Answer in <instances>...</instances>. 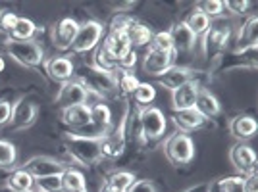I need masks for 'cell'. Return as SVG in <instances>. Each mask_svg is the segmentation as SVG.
Segmentation results:
<instances>
[{"instance_id": "obj_21", "label": "cell", "mask_w": 258, "mask_h": 192, "mask_svg": "<svg viewBox=\"0 0 258 192\" xmlns=\"http://www.w3.org/2000/svg\"><path fill=\"white\" fill-rule=\"evenodd\" d=\"M256 119L252 116H235V118L229 121V133L235 137L237 140H248L254 137L256 133Z\"/></svg>"}, {"instance_id": "obj_38", "label": "cell", "mask_w": 258, "mask_h": 192, "mask_svg": "<svg viewBox=\"0 0 258 192\" xmlns=\"http://www.w3.org/2000/svg\"><path fill=\"white\" fill-rule=\"evenodd\" d=\"M127 192H156V188H154L152 181H149V179H137L127 188Z\"/></svg>"}, {"instance_id": "obj_45", "label": "cell", "mask_w": 258, "mask_h": 192, "mask_svg": "<svg viewBox=\"0 0 258 192\" xmlns=\"http://www.w3.org/2000/svg\"><path fill=\"white\" fill-rule=\"evenodd\" d=\"M0 16H2V12H0Z\"/></svg>"}, {"instance_id": "obj_6", "label": "cell", "mask_w": 258, "mask_h": 192, "mask_svg": "<svg viewBox=\"0 0 258 192\" xmlns=\"http://www.w3.org/2000/svg\"><path fill=\"white\" fill-rule=\"evenodd\" d=\"M104 37V27L100 22L89 20L85 23H79V29L76 33V39L72 43V50L76 54H85L93 48H97Z\"/></svg>"}, {"instance_id": "obj_33", "label": "cell", "mask_w": 258, "mask_h": 192, "mask_svg": "<svg viewBox=\"0 0 258 192\" xmlns=\"http://www.w3.org/2000/svg\"><path fill=\"white\" fill-rule=\"evenodd\" d=\"M35 186L39 192H62V177L48 175L43 179H35Z\"/></svg>"}, {"instance_id": "obj_32", "label": "cell", "mask_w": 258, "mask_h": 192, "mask_svg": "<svg viewBox=\"0 0 258 192\" xmlns=\"http://www.w3.org/2000/svg\"><path fill=\"white\" fill-rule=\"evenodd\" d=\"M133 96H135V102L139 106H151V102L156 98V88L151 83H139V86L135 88Z\"/></svg>"}, {"instance_id": "obj_5", "label": "cell", "mask_w": 258, "mask_h": 192, "mask_svg": "<svg viewBox=\"0 0 258 192\" xmlns=\"http://www.w3.org/2000/svg\"><path fill=\"white\" fill-rule=\"evenodd\" d=\"M164 150H166V158H168L170 163L175 165V167L187 165V163H191L195 158L193 139H191L187 133H179V131L168 139Z\"/></svg>"}, {"instance_id": "obj_46", "label": "cell", "mask_w": 258, "mask_h": 192, "mask_svg": "<svg viewBox=\"0 0 258 192\" xmlns=\"http://www.w3.org/2000/svg\"><path fill=\"white\" fill-rule=\"evenodd\" d=\"M83 192H87V190H83Z\"/></svg>"}, {"instance_id": "obj_31", "label": "cell", "mask_w": 258, "mask_h": 192, "mask_svg": "<svg viewBox=\"0 0 258 192\" xmlns=\"http://www.w3.org/2000/svg\"><path fill=\"white\" fill-rule=\"evenodd\" d=\"M116 83H118V88H121L125 94H133L141 81L135 77V73H131V71L116 69Z\"/></svg>"}, {"instance_id": "obj_30", "label": "cell", "mask_w": 258, "mask_h": 192, "mask_svg": "<svg viewBox=\"0 0 258 192\" xmlns=\"http://www.w3.org/2000/svg\"><path fill=\"white\" fill-rule=\"evenodd\" d=\"M135 181H137V179H135V175H133V173H129V171H114V173H112V175L106 179V182H104V184L127 192V188Z\"/></svg>"}, {"instance_id": "obj_18", "label": "cell", "mask_w": 258, "mask_h": 192, "mask_svg": "<svg viewBox=\"0 0 258 192\" xmlns=\"http://www.w3.org/2000/svg\"><path fill=\"white\" fill-rule=\"evenodd\" d=\"M168 33H170V39H172V48L173 52H175V56L177 54L191 52L195 46H197V37L185 25V22L175 23Z\"/></svg>"}, {"instance_id": "obj_36", "label": "cell", "mask_w": 258, "mask_h": 192, "mask_svg": "<svg viewBox=\"0 0 258 192\" xmlns=\"http://www.w3.org/2000/svg\"><path fill=\"white\" fill-rule=\"evenodd\" d=\"M151 48H154V50H173V48H172V39H170V33H168V31L152 33Z\"/></svg>"}, {"instance_id": "obj_26", "label": "cell", "mask_w": 258, "mask_h": 192, "mask_svg": "<svg viewBox=\"0 0 258 192\" xmlns=\"http://www.w3.org/2000/svg\"><path fill=\"white\" fill-rule=\"evenodd\" d=\"M62 177V192H83L87 190V182L83 173H79L77 169H68L60 175Z\"/></svg>"}, {"instance_id": "obj_13", "label": "cell", "mask_w": 258, "mask_h": 192, "mask_svg": "<svg viewBox=\"0 0 258 192\" xmlns=\"http://www.w3.org/2000/svg\"><path fill=\"white\" fill-rule=\"evenodd\" d=\"M197 69H191V67H185V65H175L173 64L170 69H166L160 77H156L158 79V85L164 86V88H168L170 92L175 90V88H179L181 85L185 83H189V81H195V77H197Z\"/></svg>"}, {"instance_id": "obj_3", "label": "cell", "mask_w": 258, "mask_h": 192, "mask_svg": "<svg viewBox=\"0 0 258 192\" xmlns=\"http://www.w3.org/2000/svg\"><path fill=\"white\" fill-rule=\"evenodd\" d=\"M139 140L141 142H154L166 135L168 121L160 108L156 106H141L139 114Z\"/></svg>"}, {"instance_id": "obj_34", "label": "cell", "mask_w": 258, "mask_h": 192, "mask_svg": "<svg viewBox=\"0 0 258 192\" xmlns=\"http://www.w3.org/2000/svg\"><path fill=\"white\" fill-rule=\"evenodd\" d=\"M16 163V146L8 140H0V167H12Z\"/></svg>"}, {"instance_id": "obj_27", "label": "cell", "mask_w": 258, "mask_h": 192, "mask_svg": "<svg viewBox=\"0 0 258 192\" xmlns=\"http://www.w3.org/2000/svg\"><path fill=\"white\" fill-rule=\"evenodd\" d=\"M210 22H212V20H210L206 14H203L199 8H195V10L191 12V16L185 20V25H187V27L191 29V33L199 39V37H205V33L208 31V27H210Z\"/></svg>"}, {"instance_id": "obj_43", "label": "cell", "mask_w": 258, "mask_h": 192, "mask_svg": "<svg viewBox=\"0 0 258 192\" xmlns=\"http://www.w3.org/2000/svg\"><path fill=\"white\" fill-rule=\"evenodd\" d=\"M100 192H125V190H119V188H114V186H108V184H104V186L100 188Z\"/></svg>"}, {"instance_id": "obj_37", "label": "cell", "mask_w": 258, "mask_h": 192, "mask_svg": "<svg viewBox=\"0 0 258 192\" xmlns=\"http://www.w3.org/2000/svg\"><path fill=\"white\" fill-rule=\"evenodd\" d=\"M248 8H250V2H245V0H227V2H224V10H229L233 16H245Z\"/></svg>"}, {"instance_id": "obj_15", "label": "cell", "mask_w": 258, "mask_h": 192, "mask_svg": "<svg viewBox=\"0 0 258 192\" xmlns=\"http://www.w3.org/2000/svg\"><path fill=\"white\" fill-rule=\"evenodd\" d=\"M79 23L74 18H64L52 27V44L58 50H70L72 43L76 39Z\"/></svg>"}, {"instance_id": "obj_11", "label": "cell", "mask_w": 258, "mask_h": 192, "mask_svg": "<svg viewBox=\"0 0 258 192\" xmlns=\"http://www.w3.org/2000/svg\"><path fill=\"white\" fill-rule=\"evenodd\" d=\"M175 62L173 50H154L151 48L143 58V71L152 77H160L166 69H170Z\"/></svg>"}, {"instance_id": "obj_42", "label": "cell", "mask_w": 258, "mask_h": 192, "mask_svg": "<svg viewBox=\"0 0 258 192\" xmlns=\"http://www.w3.org/2000/svg\"><path fill=\"white\" fill-rule=\"evenodd\" d=\"M183 192H210V184L208 182H203V184H195V186H189Z\"/></svg>"}, {"instance_id": "obj_2", "label": "cell", "mask_w": 258, "mask_h": 192, "mask_svg": "<svg viewBox=\"0 0 258 192\" xmlns=\"http://www.w3.org/2000/svg\"><path fill=\"white\" fill-rule=\"evenodd\" d=\"M77 81L87 88L89 94H97L100 98L118 90L116 71H104L97 65H83L76 71Z\"/></svg>"}, {"instance_id": "obj_23", "label": "cell", "mask_w": 258, "mask_h": 192, "mask_svg": "<svg viewBox=\"0 0 258 192\" xmlns=\"http://www.w3.org/2000/svg\"><path fill=\"white\" fill-rule=\"evenodd\" d=\"M195 110H197L205 119H212V118H216V116H220L222 106H220L218 98H216L208 88H201V92L197 96V102H195Z\"/></svg>"}, {"instance_id": "obj_10", "label": "cell", "mask_w": 258, "mask_h": 192, "mask_svg": "<svg viewBox=\"0 0 258 192\" xmlns=\"http://www.w3.org/2000/svg\"><path fill=\"white\" fill-rule=\"evenodd\" d=\"M229 161L241 173V177L256 173V154L245 142H239V144H235L233 148L229 150Z\"/></svg>"}, {"instance_id": "obj_4", "label": "cell", "mask_w": 258, "mask_h": 192, "mask_svg": "<svg viewBox=\"0 0 258 192\" xmlns=\"http://www.w3.org/2000/svg\"><path fill=\"white\" fill-rule=\"evenodd\" d=\"M6 52L10 54L18 64L25 65V67H37L39 64L44 62V52L37 41H14V39H8L6 41Z\"/></svg>"}, {"instance_id": "obj_24", "label": "cell", "mask_w": 258, "mask_h": 192, "mask_svg": "<svg viewBox=\"0 0 258 192\" xmlns=\"http://www.w3.org/2000/svg\"><path fill=\"white\" fill-rule=\"evenodd\" d=\"M6 188L12 192H33L35 179L23 167H20V169L12 171V175L6 179Z\"/></svg>"}, {"instance_id": "obj_17", "label": "cell", "mask_w": 258, "mask_h": 192, "mask_svg": "<svg viewBox=\"0 0 258 192\" xmlns=\"http://www.w3.org/2000/svg\"><path fill=\"white\" fill-rule=\"evenodd\" d=\"M256 39H258V18L254 14H250L247 18V22L243 23L241 27V33H239V39H237V46L233 54H245L247 52H254L256 48Z\"/></svg>"}, {"instance_id": "obj_9", "label": "cell", "mask_w": 258, "mask_h": 192, "mask_svg": "<svg viewBox=\"0 0 258 192\" xmlns=\"http://www.w3.org/2000/svg\"><path fill=\"white\" fill-rule=\"evenodd\" d=\"M37 116H39V108L29 100L20 98L16 104H12V129L14 131H25V129L33 127V123L37 121Z\"/></svg>"}, {"instance_id": "obj_22", "label": "cell", "mask_w": 258, "mask_h": 192, "mask_svg": "<svg viewBox=\"0 0 258 192\" xmlns=\"http://www.w3.org/2000/svg\"><path fill=\"white\" fill-rule=\"evenodd\" d=\"M172 119H173V123L177 125V129H179V133H187V135H189L191 131L201 129L206 123V119L203 118L195 108L183 110V112H175Z\"/></svg>"}, {"instance_id": "obj_12", "label": "cell", "mask_w": 258, "mask_h": 192, "mask_svg": "<svg viewBox=\"0 0 258 192\" xmlns=\"http://www.w3.org/2000/svg\"><path fill=\"white\" fill-rule=\"evenodd\" d=\"M87 100H89V92H87V88L77 79H70V81L62 83L58 94H56V102L62 108L87 104Z\"/></svg>"}, {"instance_id": "obj_20", "label": "cell", "mask_w": 258, "mask_h": 192, "mask_svg": "<svg viewBox=\"0 0 258 192\" xmlns=\"http://www.w3.org/2000/svg\"><path fill=\"white\" fill-rule=\"evenodd\" d=\"M102 44H104V48L108 50V54L118 62V65H119V62L133 50V48H131V43H129V39H127V33L110 31Z\"/></svg>"}, {"instance_id": "obj_16", "label": "cell", "mask_w": 258, "mask_h": 192, "mask_svg": "<svg viewBox=\"0 0 258 192\" xmlns=\"http://www.w3.org/2000/svg\"><path fill=\"white\" fill-rule=\"evenodd\" d=\"M62 121L77 133L85 131L91 125V106L89 104H77V106L62 108Z\"/></svg>"}, {"instance_id": "obj_7", "label": "cell", "mask_w": 258, "mask_h": 192, "mask_svg": "<svg viewBox=\"0 0 258 192\" xmlns=\"http://www.w3.org/2000/svg\"><path fill=\"white\" fill-rule=\"evenodd\" d=\"M229 37H231V22H227L226 18L212 20L208 31L203 37V50H205V54L224 50L227 43H229Z\"/></svg>"}, {"instance_id": "obj_41", "label": "cell", "mask_w": 258, "mask_h": 192, "mask_svg": "<svg viewBox=\"0 0 258 192\" xmlns=\"http://www.w3.org/2000/svg\"><path fill=\"white\" fill-rule=\"evenodd\" d=\"M243 184H245V192H258V177L256 173L243 177Z\"/></svg>"}, {"instance_id": "obj_8", "label": "cell", "mask_w": 258, "mask_h": 192, "mask_svg": "<svg viewBox=\"0 0 258 192\" xmlns=\"http://www.w3.org/2000/svg\"><path fill=\"white\" fill-rule=\"evenodd\" d=\"M23 169L27 171L33 179H43L48 175H62L68 169V165L64 161L54 160L50 156H35L23 163Z\"/></svg>"}, {"instance_id": "obj_19", "label": "cell", "mask_w": 258, "mask_h": 192, "mask_svg": "<svg viewBox=\"0 0 258 192\" xmlns=\"http://www.w3.org/2000/svg\"><path fill=\"white\" fill-rule=\"evenodd\" d=\"M44 69L50 79H54L56 83H66L70 81L74 73H76V65L70 58L66 56H56V58H50L44 62Z\"/></svg>"}, {"instance_id": "obj_14", "label": "cell", "mask_w": 258, "mask_h": 192, "mask_svg": "<svg viewBox=\"0 0 258 192\" xmlns=\"http://www.w3.org/2000/svg\"><path fill=\"white\" fill-rule=\"evenodd\" d=\"M201 83L195 79V81H189L181 85L179 88L172 90V108L173 112H183V110H191L195 108V102H197V96L201 92Z\"/></svg>"}, {"instance_id": "obj_1", "label": "cell", "mask_w": 258, "mask_h": 192, "mask_svg": "<svg viewBox=\"0 0 258 192\" xmlns=\"http://www.w3.org/2000/svg\"><path fill=\"white\" fill-rule=\"evenodd\" d=\"M64 148L68 154L72 156V160L83 165V167H91L97 165L102 160V139L98 137H87L81 133H66L62 137Z\"/></svg>"}, {"instance_id": "obj_40", "label": "cell", "mask_w": 258, "mask_h": 192, "mask_svg": "<svg viewBox=\"0 0 258 192\" xmlns=\"http://www.w3.org/2000/svg\"><path fill=\"white\" fill-rule=\"evenodd\" d=\"M12 118V102L8 100H0V127L8 125Z\"/></svg>"}, {"instance_id": "obj_28", "label": "cell", "mask_w": 258, "mask_h": 192, "mask_svg": "<svg viewBox=\"0 0 258 192\" xmlns=\"http://www.w3.org/2000/svg\"><path fill=\"white\" fill-rule=\"evenodd\" d=\"M35 33H37V25L31 20L18 18V22L10 31V39H14V41H33Z\"/></svg>"}, {"instance_id": "obj_44", "label": "cell", "mask_w": 258, "mask_h": 192, "mask_svg": "<svg viewBox=\"0 0 258 192\" xmlns=\"http://www.w3.org/2000/svg\"><path fill=\"white\" fill-rule=\"evenodd\" d=\"M4 67H6V64H4V58H0V73L4 71Z\"/></svg>"}, {"instance_id": "obj_39", "label": "cell", "mask_w": 258, "mask_h": 192, "mask_svg": "<svg viewBox=\"0 0 258 192\" xmlns=\"http://www.w3.org/2000/svg\"><path fill=\"white\" fill-rule=\"evenodd\" d=\"M16 22H18V16H16L14 12H4V14L0 16V29L6 33H10L12 27L16 25Z\"/></svg>"}, {"instance_id": "obj_35", "label": "cell", "mask_w": 258, "mask_h": 192, "mask_svg": "<svg viewBox=\"0 0 258 192\" xmlns=\"http://www.w3.org/2000/svg\"><path fill=\"white\" fill-rule=\"evenodd\" d=\"M197 8L203 14H206L210 20H216V18H222V14H224V2L222 0H206V2H201Z\"/></svg>"}, {"instance_id": "obj_29", "label": "cell", "mask_w": 258, "mask_h": 192, "mask_svg": "<svg viewBox=\"0 0 258 192\" xmlns=\"http://www.w3.org/2000/svg\"><path fill=\"white\" fill-rule=\"evenodd\" d=\"M210 188H214L216 192H245V184L241 175H231V177L220 179L214 186L210 184Z\"/></svg>"}, {"instance_id": "obj_25", "label": "cell", "mask_w": 258, "mask_h": 192, "mask_svg": "<svg viewBox=\"0 0 258 192\" xmlns=\"http://www.w3.org/2000/svg\"><path fill=\"white\" fill-rule=\"evenodd\" d=\"M127 39H129V43H131V48H133V46H135V48H143V46L151 44L152 31L147 25H143V23H139V22H133L127 29Z\"/></svg>"}]
</instances>
